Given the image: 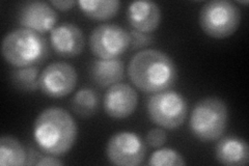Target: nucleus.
<instances>
[{"label":"nucleus","mask_w":249,"mask_h":166,"mask_svg":"<svg viewBox=\"0 0 249 166\" xmlns=\"http://www.w3.org/2000/svg\"><path fill=\"white\" fill-rule=\"evenodd\" d=\"M52 6L55 7V9H57L58 11H61V12H67V11H70L72 9V7L76 4L75 1H73V0H65V1H58V0H53V1L50 2Z\"/></svg>","instance_id":"24"},{"label":"nucleus","mask_w":249,"mask_h":166,"mask_svg":"<svg viewBox=\"0 0 249 166\" xmlns=\"http://www.w3.org/2000/svg\"><path fill=\"white\" fill-rule=\"evenodd\" d=\"M27 154L18 139L12 136H2L0 139V165H25Z\"/></svg>","instance_id":"17"},{"label":"nucleus","mask_w":249,"mask_h":166,"mask_svg":"<svg viewBox=\"0 0 249 166\" xmlns=\"http://www.w3.org/2000/svg\"><path fill=\"white\" fill-rule=\"evenodd\" d=\"M241 23L239 7L229 0H212L199 12V25L204 33L214 38H225L236 33Z\"/></svg>","instance_id":"5"},{"label":"nucleus","mask_w":249,"mask_h":166,"mask_svg":"<svg viewBox=\"0 0 249 166\" xmlns=\"http://www.w3.org/2000/svg\"><path fill=\"white\" fill-rule=\"evenodd\" d=\"M99 104L100 98L98 92L89 88L78 91L71 101L72 110L76 115L82 118H89L96 114Z\"/></svg>","instance_id":"18"},{"label":"nucleus","mask_w":249,"mask_h":166,"mask_svg":"<svg viewBox=\"0 0 249 166\" xmlns=\"http://www.w3.org/2000/svg\"><path fill=\"white\" fill-rule=\"evenodd\" d=\"M146 111L154 124L163 129L175 130L185 122L188 105L182 94L168 90L152 94L146 103Z\"/></svg>","instance_id":"6"},{"label":"nucleus","mask_w":249,"mask_h":166,"mask_svg":"<svg viewBox=\"0 0 249 166\" xmlns=\"http://www.w3.org/2000/svg\"><path fill=\"white\" fill-rule=\"evenodd\" d=\"M186 164L183 156L169 148L155 151L149 160L151 166H182Z\"/></svg>","instance_id":"20"},{"label":"nucleus","mask_w":249,"mask_h":166,"mask_svg":"<svg viewBox=\"0 0 249 166\" xmlns=\"http://www.w3.org/2000/svg\"><path fill=\"white\" fill-rule=\"evenodd\" d=\"M229 110L224 101L217 97H208L194 105L189 120L192 134L202 142L219 139L227 130Z\"/></svg>","instance_id":"4"},{"label":"nucleus","mask_w":249,"mask_h":166,"mask_svg":"<svg viewBox=\"0 0 249 166\" xmlns=\"http://www.w3.org/2000/svg\"><path fill=\"white\" fill-rule=\"evenodd\" d=\"M50 44L59 56L75 57L82 53L85 39L79 27L72 23H62L51 30Z\"/></svg>","instance_id":"12"},{"label":"nucleus","mask_w":249,"mask_h":166,"mask_svg":"<svg viewBox=\"0 0 249 166\" xmlns=\"http://www.w3.org/2000/svg\"><path fill=\"white\" fill-rule=\"evenodd\" d=\"M128 21L134 30L151 34L161 23V10L153 1H134L128 7Z\"/></svg>","instance_id":"13"},{"label":"nucleus","mask_w":249,"mask_h":166,"mask_svg":"<svg viewBox=\"0 0 249 166\" xmlns=\"http://www.w3.org/2000/svg\"><path fill=\"white\" fill-rule=\"evenodd\" d=\"M1 54L6 62L15 68L41 65L49 56L47 39L36 31L18 28L2 39Z\"/></svg>","instance_id":"3"},{"label":"nucleus","mask_w":249,"mask_h":166,"mask_svg":"<svg viewBox=\"0 0 249 166\" xmlns=\"http://www.w3.org/2000/svg\"><path fill=\"white\" fill-rule=\"evenodd\" d=\"M25 165H37V166H58L64 165V162L60 161L55 156L46 154L44 152L40 153L36 149L29 148L27 159Z\"/></svg>","instance_id":"21"},{"label":"nucleus","mask_w":249,"mask_h":166,"mask_svg":"<svg viewBox=\"0 0 249 166\" xmlns=\"http://www.w3.org/2000/svg\"><path fill=\"white\" fill-rule=\"evenodd\" d=\"M40 69L37 67L16 68L11 73V81L16 89L23 92H35L38 88Z\"/></svg>","instance_id":"19"},{"label":"nucleus","mask_w":249,"mask_h":166,"mask_svg":"<svg viewBox=\"0 0 249 166\" xmlns=\"http://www.w3.org/2000/svg\"><path fill=\"white\" fill-rule=\"evenodd\" d=\"M166 140H167L166 132L160 128L152 129L146 134L147 145L154 148H161L163 145L165 144Z\"/></svg>","instance_id":"23"},{"label":"nucleus","mask_w":249,"mask_h":166,"mask_svg":"<svg viewBox=\"0 0 249 166\" xmlns=\"http://www.w3.org/2000/svg\"><path fill=\"white\" fill-rule=\"evenodd\" d=\"M215 158L220 164L227 166H244L249 162L247 142L236 136L221 138L215 147Z\"/></svg>","instance_id":"14"},{"label":"nucleus","mask_w":249,"mask_h":166,"mask_svg":"<svg viewBox=\"0 0 249 166\" xmlns=\"http://www.w3.org/2000/svg\"><path fill=\"white\" fill-rule=\"evenodd\" d=\"M18 21L22 28L34 30L42 35L55 27L57 14L47 2L26 1L20 6Z\"/></svg>","instance_id":"10"},{"label":"nucleus","mask_w":249,"mask_h":166,"mask_svg":"<svg viewBox=\"0 0 249 166\" xmlns=\"http://www.w3.org/2000/svg\"><path fill=\"white\" fill-rule=\"evenodd\" d=\"M90 51L100 59L118 58L130 48V36L116 24H102L91 31Z\"/></svg>","instance_id":"7"},{"label":"nucleus","mask_w":249,"mask_h":166,"mask_svg":"<svg viewBox=\"0 0 249 166\" xmlns=\"http://www.w3.org/2000/svg\"><path fill=\"white\" fill-rule=\"evenodd\" d=\"M138 104L136 91L126 83H116L108 89L104 96V110L114 120H124L135 111Z\"/></svg>","instance_id":"11"},{"label":"nucleus","mask_w":249,"mask_h":166,"mask_svg":"<svg viewBox=\"0 0 249 166\" xmlns=\"http://www.w3.org/2000/svg\"><path fill=\"white\" fill-rule=\"evenodd\" d=\"M146 147L136 133L121 131L108 140L106 156L109 162L118 166H137L145 158Z\"/></svg>","instance_id":"8"},{"label":"nucleus","mask_w":249,"mask_h":166,"mask_svg":"<svg viewBox=\"0 0 249 166\" xmlns=\"http://www.w3.org/2000/svg\"><path fill=\"white\" fill-rule=\"evenodd\" d=\"M130 36V48L132 50H138L150 46L154 42V37L151 34L140 33L137 30H131Z\"/></svg>","instance_id":"22"},{"label":"nucleus","mask_w":249,"mask_h":166,"mask_svg":"<svg viewBox=\"0 0 249 166\" xmlns=\"http://www.w3.org/2000/svg\"><path fill=\"white\" fill-rule=\"evenodd\" d=\"M239 3H241V4H244V5H247L248 4V1L246 0V1H239Z\"/></svg>","instance_id":"25"},{"label":"nucleus","mask_w":249,"mask_h":166,"mask_svg":"<svg viewBox=\"0 0 249 166\" xmlns=\"http://www.w3.org/2000/svg\"><path fill=\"white\" fill-rule=\"evenodd\" d=\"M128 75L138 90L154 94L173 88L178 79V69L166 53L146 49L137 52L132 57Z\"/></svg>","instance_id":"1"},{"label":"nucleus","mask_w":249,"mask_h":166,"mask_svg":"<svg viewBox=\"0 0 249 166\" xmlns=\"http://www.w3.org/2000/svg\"><path fill=\"white\" fill-rule=\"evenodd\" d=\"M81 12L88 18L96 21H107L119 13V0H80L78 1Z\"/></svg>","instance_id":"16"},{"label":"nucleus","mask_w":249,"mask_h":166,"mask_svg":"<svg viewBox=\"0 0 249 166\" xmlns=\"http://www.w3.org/2000/svg\"><path fill=\"white\" fill-rule=\"evenodd\" d=\"M75 68L65 61H55L47 66L40 74L38 88L51 98H62L71 93L77 85Z\"/></svg>","instance_id":"9"},{"label":"nucleus","mask_w":249,"mask_h":166,"mask_svg":"<svg viewBox=\"0 0 249 166\" xmlns=\"http://www.w3.org/2000/svg\"><path fill=\"white\" fill-rule=\"evenodd\" d=\"M92 81L102 89L120 83L124 77V66L121 59H97L90 67Z\"/></svg>","instance_id":"15"},{"label":"nucleus","mask_w":249,"mask_h":166,"mask_svg":"<svg viewBox=\"0 0 249 166\" xmlns=\"http://www.w3.org/2000/svg\"><path fill=\"white\" fill-rule=\"evenodd\" d=\"M78 135L73 116L60 107H49L37 115L34 124V138L42 152L62 156L71 151Z\"/></svg>","instance_id":"2"}]
</instances>
